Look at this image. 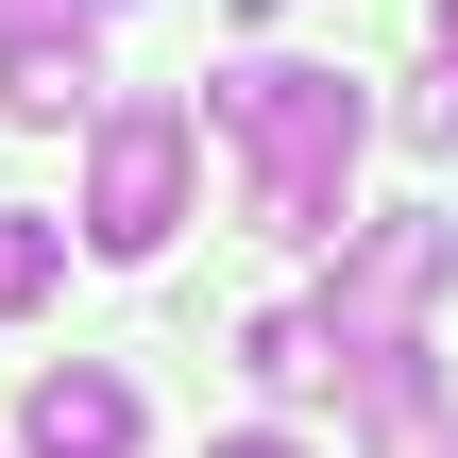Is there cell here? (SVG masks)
<instances>
[{"mask_svg":"<svg viewBox=\"0 0 458 458\" xmlns=\"http://www.w3.org/2000/svg\"><path fill=\"white\" fill-rule=\"evenodd\" d=\"M221 136H238V170H255V187H238L255 238H289V255L340 238V170H357V136H374L357 68H289V51H272V68L221 85Z\"/></svg>","mask_w":458,"mask_h":458,"instance_id":"cell-1","label":"cell"},{"mask_svg":"<svg viewBox=\"0 0 458 458\" xmlns=\"http://www.w3.org/2000/svg\"><path fill=\"white\" fill-rule=\"evenodd\" d=\"M187 170H204V119L187 102H102L85 119V255H170Z\"/></svg>","mask_w":458,"mask_h":458,"instance_id":"cell-2","label":"cell"},{"mask_svg":"<svg viewBox=\"0 0 458 458\" xmlns=\"http://www.w3.org/2000/svg\"><path fill=\"white\" fill-rule=\"evenodd\" d=\"M442 272H458V221H442V204H391V221H357V255H340V306H323L340 374H408V323L442 306Z\"/></svg>","mask_w":458,"mask_h":458,"instance_id":"cell-3","label":"cell"},{"mask_svg":"<svg viewBox=\"0 0 458 458\" xmlns=\"http://www.w3.org/2000/svg\"><path fill=\"white\" fill-rule=\"evenodd\" d=\"M0 119H17V136L102 119V51H85V17H17V0H0Z\"/></svg>","mask_w":458,"mask_h":458,"instance_id":"cell-4","label":"cell"},{"mask_svg":"<svg viewBox=\"0 0 458 458\" xmlns=\"http://www.w3.org/2000/svg\"><path fill=\"white\" fill-rule=\"evenodd\" d=\"M17 458H136V391L102 357H51L34 408H17Z\"/></svg>","mask_w":458,"mask_h":458,"instance_id":"cell-5","label":"cell"},{"mask_svg":"<svg viewBox=\"0 0 458 458\" xmlns=\"http://www.w3.org/2000/svg\"><path fill=\"white\" fill-rule=\"evenodd\" d=\"M238 357H255V391H323V374H340V340H323V306H272V323H255Z\"/></svg>","mask_w":458,"mask_h":458,"instance_id":"cell-6","label":"cell"},{"mask_svg":"<svg viewBox=\"0 0 458 458\" xmlns=\"http://www.w3.org/2000/svg\"><path fill=\"white\" fill-rule=\"evenodd\" d=\"M51 255H68V221H34V204H0V323L51 289Z\"/></svg>","mask_w":458,"mask_h":458,"instance_id":"cell-7","label":"cell"},{"mask_svg":"<svg viewBox=\"0 0 458 458\" xmlns=\"http://www.w3.org/2000/svg\"><path fill=\"white\" fill-rule=\"evenodd\" d=\"M408 136H425V153H458V68H425V85H408Z\"/></svg>","mask_w":458,"mask_h":458,"instance_id":"cell-8","label":"cell"},{"mask_svg":"<svg viewBox=\"0 0 458 458\" xmlns=\"http://www.w3.org/2000/svg\"><path fill=\"white\" fill-rule=\"evenodd\" d=\"M204 458H306V442H272V425H238V442H204Z\"/></svg>","mask_w":458,"mask_h":458,"instance_id":"cell-9","label":"cell"},{"mask_svg":"<svg viewBox=\"0 0 458 458\" xmlns=\"http://www.w3.org/2000/svg\"><path fill=\"white\" fill-rule=\"evenodd\" d=\"M17 17H102V0H17Z\"/></svg>","mask_w":458,"mask_h":458,"instance_id":"cell-10","label":"cell"},{"mask_svg":"<svg viewBox=\"0 0 458 458\" xmlns=\"http://www.w3.org/2000/svg\"><path fill=\"white\" fill-rule=\"evenodd\" d=\"M442 68H458V0H442Z\"/></svg>","mask_w":458,"mask_h":458,"instance_id":"cell-11","label":"cell"}]
</instances>
